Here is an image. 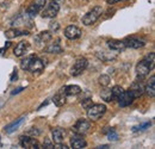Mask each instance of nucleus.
<instances>
[{
	"mask_svg": "<svg viewBox=\"0 0 155 149\" xmlns=\"http://www.w3.org/2000/svg\"><path fill=\"white\" fill-rule=\"evenodd\" d=\"M88 66V61L85 57H79L77 61L74 62L73 67L71 68V74L73 76H79L80 74H82L85 72V69Z\"/></svg>",
	"mask_w": 155,
	"mask_h": 149,
	"instance_id": "nucleus-5",
	"label": "nucleus"
},
{
	"mask_svg": "<svg viewBox=\"0 0 155 149\" xmlns=\"http://www.w3.org/2000/svg\"><path fill=\"white\" fill-rule=\"evenodd\" d=\"M43 147H44V148L51 149V148H54V144H53L51 142H49V140H44V143H43Z\"/></svg>",
	"mask_w": 155,
	"mask_h": 149,
	"instance_id": "nucleus-34",
	"label": "nucleus"
},
{
	"mask_svg": "<svg viewBox=\"0 0 155 149\" xmlns=\"http://www.w3.org/2000/svg\"><path fill=\"white\" fill-rule=\"evenodd\" d=\"M64 93H66V95H78V94L81 93V88L78 85L64 86Z\"/></svg>",
	"mask_w": 155,
	"mask_h": 149,
	"instance_id": "nucleus-24",
	"label": "nucleus"
},
{
	"mask_svg": "<svg viewBox=\"0 0 155 149\" xmlns=\"http://www.w3.org/2000/svg\"><path fill=\"white\" fill-rule=\"evenodd\" d=\"M45 5V0H36L34 4H31L28 10H26V13L32 18V17H36L38 15V12L42 11V8L44 7Z\"/></svg>",
	"mask_w": 155,
	"mask_h": 149,
	"instance_id": "nucleus-9",
	"label": "nucleus"
},
{
	"mask_svg": "<svg viewBox=\"0 0 155 149\" xmlns=\"http://www.w3.org/2000/svg\"><path fill=\"white\" fill-rule=\"evenodd\" d=\"M110 81H111V79H110L109 75H101V76L99 78V84H100L103 87H107L109 84H110Z\"/></svg>",
	"mask_w": 155,
	"mask_h": 149,
	"instance_id": "nucleus-29",
	"label": "nucleus"
},
{
	"mask_svg": "<svg viewBox=\"0 0 155 149\" xmlns=\"http://www.w3.org/2000/svg\"><path fill=\"white\" fill-rule=\"evenodd\" d=\"M55 148L56 149H68V147L66 144H62V142L60 143H55Z\"/></svg>",
	"mask_w": 155,
	"mask_h": 149,
	"instance_id": "nucleus-35",
	"label": "nucleus"
},
{
	"mask_svg": "<svg viewBox=\"0 0 155 149\" xmlns=\"http://www.w3.org/2000/svg\"><path fill=\"white\" fill-rule=\"evenodd\" d=\"M28 36L29 35V31L28 30H20V29H10L5 32V36L6 38L8 39H12V38H16V37H19V36Z\"/></svg>",
	"mask_w": 155,
	"mask_h": 149,
	"instance_id": "nucleus-18",
	"label": "nucleus"
},
{
	"mask_svg": "<svg viewBox=\"0 0 155 149\" xmlns=\"http://www.w3.org/2000/svg\"><path fill=\"white\" fill-rule=\"evenodd\" d=\"M146 60H147V62L150 65V67H152V69L154 68V66H155V55H154V53H150L149 55L146 57Z\"/></svg>",
	"mask_w": 155,
	"mask_h": 149,
	"instance_id": "nucleus-32",
	"label": "nucleus"
},
{
	"mask_svg": "<svg viewBox=\"0 0 155 149\" xmlns=\"http://www.w3.org/2000/svg\"><path fill=\"white\" fill-rule=\"evenodd\" d=\"M100 97H101V99L105 100L106 103H111V101L115 100V98H114V95H112L111 88H104V90L100 92Z\"/></svg>",
	"mask_w": 155,
	"mask_h": 149,
	"instance_id": "nucleus-26",
	"label": "nucleus"
},
{
	"mask_svg": "<svg viewBox=\"0 0 155 149\" xmlns=\"http://www.w3.org/2000/svg\"><path fill=\"white\" fill-rule=\"evenodd\" d=\"M117 100H118L119 106L125 108V106H129V105L135 100V98H134V95H133V93H131L130 91H124V92L122 93V95H120Z\"/></svg>",
	"mask_w": 155,
	"mask_h": 149,
	"instance_id": "nucleus-11",
	"label": "nucleus"
},
{
	"mask_svg": "<svg viewBox=\"0 0 155 149\" xmlns=\"http://www.w3.org/2000/svg\"><path fill=\"white\" fill-rule=\"evenodd\" d=\"M4 51H5V48H4V49H0V55H2V54H4Z\"/></svg>",
	"mask_w": 155,
	"mask_h": 149,
	"instance_id": "nucleus-39",
	"label": "nucleus"
},
{
	"mask_svg": "<svg viewBox=\"0 0 155 149\" xmlns=\"http://www.w3.org/2000/svg\"><path fill=\"white\" fill-rule=\"evenodd\" d=\"M136 75H137V78H140V79H143V78H146L147 75L149 74V72L152 71V67H150V65L147 62V60L146 58H143V60H141L137 65H136Z\"/></svg>",
	"mask_w": 155,
	"mask_h": 149,
	"instance_id": "nucleus-6",
	"label": "nucleus"
},
{
	"mask_svg": "<svg viewBox=\"0 0 155 149\" xmlns=\"http://www.w3.org/2000/svg\"><path fill=\"white\" fill-rule=\"evenodd\" d=\"M144 91H146V93L148 94L149 97L154 98V95H155V76L154 75L150 76V80H149L148 85L144 86Z\"/></svg>",
	"mask_w": 155,
	"mask_h": 149,
	"instance_id": "nucleus-22",
	"label": "nucleus"
},
{
	"mask_svg": "<svg viewBox=\"0 0 155 149\" xmlns=\"http://www.w3.org/2000/svg\"><path fill=\"white\" fill-rule=\"evenodd\" d=\"M54 1H58V0H54Z\"/></svg>",
	"mask_w": 155,
	"mask_h": 149,
	"instance_id": "nucleus-40",
	"label": "nucleus"
},
{
	"mask_svg": "<svg viewBox=\"0 0 155 149\" xmlns=\"http://www.w3.org/2000/svg\"><path fill=\"white\" fill-rule=\"evenodd\" d=\"M58 29H60V24H58V22H51V23H49V30H50V31L56 32Z\"/></svg>",
	"mask_w": 155,
	"mask_h": 149,
	"instance_id": "nucleus-33",
	"label": "nucleus"
},
{
	"mask_svg": "<svg viewBox=\"0 0 155 149\" xmlns=\"http://www.w3.org/2000/svg\"><path fill=\"white\" fill-rule=\"evenodd\" d=\"M25 119H26L25 117H20V118H18V119H16L15 122L10 123L8 125L5 127V132H6V134H12V132H15V131L17 130L20 125L25 122Z\"/></svg>",
	"mask_w": 155,
	"mask_h": 149,
	"instance_id": "nucleus-16",
	"label": "nucleus"
},
{
	"mask_svg": "<svg viewBox=\"0 0 155 149\" xmlns=\"http://www.w3.org/2000/svg\"><path fill=\"white\" fill-rule=\"evenodd\" d=\"M81 34H82L81 30L75 25H69L64 30V36L68 39H78V38H80Z\"/></svg>",
	"mask_w": 155,
	"mask_h": 149,
	"instance_id": "nucleus-12",
	"label": "nucleus"
},
{
	"mask_svg": "<svg viewBox=\"0 0 155 149\" xmlns=\"http://www.w3.org/2000/svg\"><path fill=\"white\" fill-rule=\"evenodd\" d=\"M17 78H18V73H17V69H15L12 75H11V79H10V80H11V81H16Z\"/></svg>",
	"mask_w": 155,
	"mask_h": 149,
	"instance_id": "nucleus-36",
	"label": "nucleus"
},
{
	"mask_svg": "<svg viewBox=\"0 0 155 149\" xmlns=\"http://www.w3.org/2000/svg\"><path fill=\"white\" fill-rule=\"evenodd\" d=\"M152 125V123L150 122H144V123H142V124H140V125H137V127H134L133 128V131L136 132V131H143V130H147V129H149V127Z\"/></svg>",
	"mask_w": 155,
	"mask_h": 149,
	"instance_id": "nucleus-28",
	"label": "nucleus"
},
{
	"mask_svg": "<svg viewBox=\"0 0 155 149\" xmlns=\"http://www.w3.org/2000/svg\"><path fill=\"white\" fill-rule=\"evenodd\" d=\"M66 93H64V87H62L60 91H58V93L54 95V98H53V103L60 108V106H62V105H64V103H66Z\"/></svg>",
	"mask_w": 155,
	"mask_h": 149,
	"instance_id": "nucleus-19",
	"label": "nucleus"
},
{
	"mask_svg": "<svg viewBox=\"0 0 155 149\" xmlns=\"http://www.w3.org/2000/svg\"><path fill=\"white\" fill-rule=\"evenodd\" d=\"M39 134H41V131H39L38 129H36V128H30L29 130L25 132V135L31 136V137H37Z\"/></svg>",
	"mask_w": 155,
	"mask_h": 149,
	"instance_id": "nucleus-31",
	"label": "nucleus"
},
{
	"mask_svg": "<svg viewBox=\"0 0 155 149\" xmlns=\"http://www.w3.org/2000/svg\"><path fill=\"white\" fill-rule=\"evenodd\" d=\"M106 135H107V138L110 140V141H117V138H118V134L116 132L115 129H109V131L106 132Z\"/></svg>",
	"mask_w": 155,
	"mask_h": 149,
	"instance_id": "nucleus-30",
	"label": "nucleus"
},
{
	"mask_svg": "<svg viewBox=\"0 0 155 149\" xmlns=\"http://www.w3.org/2000/svg\"><path fill=\"white\" fill-rule=\"evenodd\" d=\"M29 48H30L29 42L21 41V42H19V43L16 45V48L13 49V54H15V56H17V57H20V56L25 55V54L28 53Z\"/></svg>",
	"mask_w": 155,
	"mask_h": 149,
	"instance_id": "nucleus-14",
	"label": "nucleus"
},
{
	"mask_svg": "<svg viewBox=\"0 0 155 149\" xmlns=\"http://www.w3.org/2000/svg\"><path fill=\"white\" fill-rule=\"evenodd\" d=\"M111 91H112V95H114V98H115V99H118V98L122 95V93L124 92L123 87H122V86H118V85L114 86V87L111 88Z\"/></svg>",
	"mask_w": 155,
	"mask_h": 149,
	"instance_id": "nucleus-27",
	"label": "nucleus"
},
{
	"mask_svg": "<svg viewBox=\"0 0 155 149\" xmlns=\"http://www.w3.org/2000/svg\"><path fill=\"white\" fill-rule=\"evenodd\" d=\"M129 91L133 93L134 98L136 99V98L141 97V94L144 92V85L142 84V81H135V82H133V85L129 88Z\"/></svg>",
	"mask_w": 155,
	"mask_h": 149,
	"instance_id": "nucleus-15",
	"label": "nucleus"
},
{
	"mask_svg": "<svg viewBox=\"0 0 155 149\" xmlns=\"http://www.w3.org/2000/svg\"><path fill=\"white\" fill-rule=\"evenodd\" d=\"M98 148H103V149H106V148H109V146H106V144H104V146H99V147H98Z\"/></svg>",
	"mask_w": 155,
	"mask_h": 149,
	"instance_id": "nucleus-38",
	"label": "nucleus"
},
{
	"mask_svg": "<svg viewBox=\"0 0 155 149\" xmlns=\"http://www.w3.org/2000/svg\"><path fill=\"white\" fill-rule=\"evenodd\" d=\"M51 34H50V31H43V32H41L38 36H36V42H37V44H45L47 42H49L50 39H51Z\"/></svg>",
	"mask_w": 155,
	"mask_h": 149,
	"instance_id": "nucleus-21",
	"label": "nucleus"
},
{
	"mask_svg": "<svg viewBox=\"0 0 155 149\" xmlns=\"http://www.w3.org/2000/svg\"><path fill=\"white\" fill-rule=\"evenodd\" d=\"M24 90V87H19V88H17V90H15L13 92H12V94H17V93H19V92H21Z\"/></svg>",
	"mask_w": 155,
	"mask_h": 149,
	"instance_id": "nucleus-37",
	"label": "nucleus"
},
{
	"mask_svg": "<svg viewBox=\"0 0 155 149\" xmlns=\"http://www.w3.org/2000/svg\"><path fill=\"white\" fill-rule=\"evenodd\" d=\"M20 67H21V69L29 71V72H31V73H39V72L43 71L44 63H43V61H42L41 58L31 55V56H28L25 60L21 61Z\"/></svg>",
	"mask_w": 155,
	"mask_h": 149,
	"instance_id": "nucleus-1",
	"label": "nucleus"
},
{
	"mask_svg": "<svg viewBox=\"0 0 155 149\" xmlns=\"http://www.w3.org/2000/svg\"><path fill=\"white\" fill-rule=\"evenodd\" d=\"M58 11H60V5L56 1H50L45 7L42 8L41 11V16L43 18H55L58 16Z\"/></svg>",
	"mask_w": 155,
	"mask_h": 149,
	"instance_id": "nucleus-4",
	"label": "nucleus"
},
{
	"mask_svg": "<svg viewBox=\"0 0 155 149\" xmlns=\"http://www.w3.org/2000/svg\"><path fill=\"white\" fill-rule=\"evenodd\" d=\"M19 143L23 148H28V149H38V148H41L38 141H37L36 138L31 137V136H28V135H25V136H21V137H20Z\"/></svg>",
	"mask_w": 155,
	"mask_h": 149,
	"instance_id": "nucleus-7",
	"label": "nucleus"
},
{
	"mask_svg": "<svg viewBox=\"0 0 155 149\" xmlns=\"http://www.w3.org/2000/svg\"><path fill=\"white\" fill-rule=\"evenodd\" d=\"M45 53H49V54H60V53H62V47L58 43H50L45 48Z\"/></svg>",
	"mask_w": 155,
	"mask_h": 149,
	"instance_id": "nucleus-25",
	"label": "nucleus"
},
{
	"mask_svg": "<svg viewBox=\"0 0 155 149\" xmlns=\"http://www.w3.org/2000/svg\"><path fill=\"white\" fill-rule=\"evenodd\" d=\"M64 135H66V132H64L63 129H61V128L54 129V130H53V141H54L55 143L63 142V140H64Z\"/></svg>",
	"mask_w": 155,
	"mask_h": 149,
	"instance_id": "nucleus-20",
	"label": "nucleus"
},
{
	"mask_svg": "<svg viewBox=\"0 0 155 149\" xmlns=\"http://www.w3.org/2000/svg\"><path fill=\"white\" fill-rule=\"evenodd\" d=\"M101 13H103V8H101V6H94L91 11H88L84 17H82V24L84 25H92V24H94L96 22H97L99 17L101 16Z\"/></svg>",
	"mask_w": 155,
	"mask_h": 149,
	"instance_id": "nucleus-2",
	"label": "nucleus"
},
{
	"mask_svg": "<svg viewBox=\"0 0 155 149\" xmlns=\"http://www.w3.org/2000/svg\"><path fill=\"white\" fill-rule=\"evenodd\" d=\"M97 57L99 60L104 61V62H107V61H112L117 58V54H114V53H107V51H99L96 54Z\"/></svg>",
	"mask_w": 155,
	"mask_h": 149,
	"instance_id": "nucleus-23",
	"label": "nucleus"
},
{
	"mask_svg": "<svg viewBox=\"0 0 155 149\" xmlns=\"http://www.w3.org/2000/svg\"><path fill=\"white\" fill-rule=\"evenodd\" d=\"M124 45L128 47V48H131V49H140L142 47H144L146 42L140 39V38H136V37H127L124 41H123Z\"/></svg>",
	"mask_w": 155,
	"mask_h": 149,
	"instance_id": "nucleus-10",
	"label": "nucleus"
},
{
	"mask_svg": "<svg viewBox=\"0 0 155 149\" xmlns=\"http://www.w3.org/2000/svg\"><path fill=\"white\" fill-rule=\"evenodd\" d=\"M90 128H91V123L87 119L81 118V119H79L77 123L74 124L73 131L75 134H79V135H85L87 131L90 130Z\"/></svg>",
	"mask_w": 155,
	"mask_h": 149,
	"instance_id": "nucleus-8",
	"label": "nucleus"
},
{
	"mask_svg": "<svg viewBox=\"0 0 155 149\" xmlns=\"http://www.w3.org/2000/svg\"><path fill=\"white\" fill-rule=\"evenodd\" d=\"M87 146V142L85 141V138L82 137V135L75 134L72 138H71V147L74 149H82Z\"/></svg>",
	"mask_w": 155,
	"mask_h": 149,
	"instance_id": "nucleus-13",
	"label": "nucleus"
},
{
	"mask_svg": "<svg viewBox=\"0 0 155 149\" xmlns=\"http://www.w3.org/2000/svg\"><path fill=\"white\" fill-rule=\"evenodd\" d=\"M107 47L114 51H123L127 48L124 45L123 41H119V39H109L107 41Z\"/></svg>",
	"mask_w": 155,
	"mask_h": 149,
	"instance_id": "nucleus-17",
	"label": "nucleus"
},
{
	"mask_svg": "<svg viewBox=\"0 0 155 149\" xmlns=\"http://www.w3.org/2000/svg\"><path fill=\"white\" fill-rule=\"evenodd\" d=\"M106 112V106L104 104H92L87 109V117L92 121H98Z\"/></svg>",
	"mask_w": 155,
	"mask_h": 149,
	"instance_id": "nucleus-3",
	"label": "nucleus"
}]
</instances>
